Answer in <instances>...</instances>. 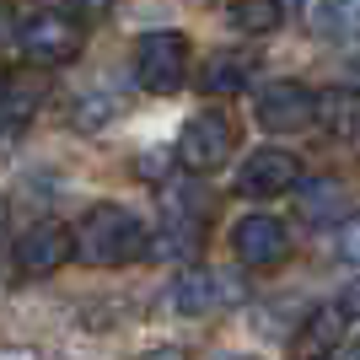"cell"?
Returning a JSON list of instances; mask_svg holds the SVG:
<instances>
[{
    "label": "cell",
    "mask_w": 360,
    "mask_h": 360,
    "mask_svg": "<svg viewBox=\"0 0 360 360\" xmlns=\"http://www.w3.org/2000/svg\"><path fill=\"white\" fill-rule=\"evenodd\" d=\"M312 124H323L333 140H360V86H328V91H317Z\"/></svg>",
    "instance_id": "5bb4252c"
},
{
    "label": "cell",
    "mask_w": 360,
    "mask_h": 360,
    "mask_svg": "<svg viewBox=\"0 0 360 360\" xmlns=\"http://www.w3.org/2000/svg\"><path fill=\"white\" fill-rule=\"evenodd\" d=\"M146 221L129 205H91L81 221L70 226V258L91 264V269H124L146 253Z\"/></svg>",
    "instance_id": "6da1fadb"
},
{
    "label": "cell",
    "mask_w": 360,
    "mask_h": 360,
    "mask_svg": "<svg viewBox=\"0 0 360 360\" xmlns=\"http://www.w3.org/2000/svg\"><path fill=\"white\" fill-rule=\"evenodd\" d=\"M312 103H317V91H307L301 81H269V86H258L253 113L274 135H296V129L312 124Z\"/></svg>",
    "instance_id": "52a82bcc"
},
{
    "label": "cell",
    "mask_w": 360,
    "mask_h": 360,
    "mask_svg": "<svg viewBox=\"0 0 360 360\" xmlns=\"http://www.w3.org/2000/svg\"><path fill=\"white\" fill-rule=\"evenodd\" d=\"M108 119H113V103H108V97H81V103H75V129H103Z\"/></svg>",
    "instance_id": "ac0fdd59"
},
{
    "label": "cell",
    "mask_w": 360,
    "mask_h": 360,
    "mask_svg": "<svg viewBox=\"0 0 360 360\" xmlns=\"http://www.w3.org/2000/svg\"><path fill=\"white\" fill-rule=\"evenodd\" d=\"M345 333H349L345 312L328 301V307L307 312V323L296 328V339H290V360H333V349L345 345Z\"/></svg>",
    "instance_id": "8fae6325"
},
{
    "label": "cell",
    "mask_w": 360,
    "mask_h": 360,
    "mask_svg": "<svg viewBox=\"0 0 360 360\" xmlns=\"http://www.w3.org/2000/svg\"><path fill=\"white\" fill-rule=\"evenodd\" d=\"M296 210L307 226H333V221H349V194H345V183H333V178H301L296 183Z\"/></svg>",
    "instance_id": "4fadbf2b"
},
{
    "label": "cell",
    "mask_w": 360,
    "mask_h": 360,
    "mask_svg": "<svg viewBox=\"0 0 360 360\" xmlns=\"http://www.w3.org/2000/svg\"><path fill=\"white\" fill-rule=\"evenodd\" d=\"M156 248L150 253L156 258H188V253H199V242H205V205H199V194H178V199H167V221H162V231H156Z\"/></svg>",
    "instance_id": "30bf717a"
},
{
    "label": "cell",
    "mask_w": 360,
    "mask_h": 360,
    "mask_svg": "<svg viewBox=\"0 0 360 360\" xmlns=\"http://www.w3.org/2000/svg\"><path fill=\"white\" fill-rule=\"evenodd\" d=\"M339 258H345V264H360V215H349V221L339 226Z\"/></svg>",
    "instance_id": "ffe728a7"
},
{
    "label": "cell",
    "mask_w": 360,
    "mask_h": 360,
    "mask_svg": "<svg viewBox=\"0 0 360 360\" xmlns=\"http://www.w3.org/2000/svg\"><path fill=\"white\" fill-rule=\"evenodd\" d=\"M86 44V27H75L65 11H32L16 22V49H22V60L38 65V70H60L81 54Z\"/></svg>",
    "instance_id": "7a4b0ae2"
},
{
    "label": "cell",
    "mask_w": 360,
    "mask_h": 360,
    "mask_svg": "<svg viewBox=\"0 0 360 360\" xmlns=\"http://www.w3.org/2000/svg\"><path fill=\"white\" fill-rule=\"evenodd\" d=\"M253 70H258L253 49H215L210 60L199 65L194 86L205 91V97H231V91H242L248 81H253Z\"/></svg>",
    "instance_id": "7c38bea8"
},
{
    "label": "cell",
    "mask_w": 360,
    "mask_h": 360,
    "mask_svg": "<svg viewBox=\"0 0 360 360\" xmlns=\"http://www.w3.org/2000/svg\"><path fill=\"white\" fill-rule=\"evenodd\" d=\"M333 307L345 312V323H360V280H349V285H345V296L333 301Z\"/></svg>",
    "instance_id": "44dd1931"
},
{
    "label": "cell",
    "mask_w": 360,
    "mask_h": 360,
    "mask_svg": "<svg viewBox=\"0 0 360 360\" xmlns=\"http://www.w3.org/2000/svg\"><path fill=\"white\" fill-rule=\"evenodd\" d=\"M65 16H70L75 27H86V22H103L108 11H113V0H60Z\"/></svg>",
    "instance_id": "d6986e66"
},
{
    "label": "cell",
    "mask_w": 360,
    "mask_h": 360,
    "mask_svg": "<svg viewBox=\"0 0 360 360\" xmlns=\"http://www.w3.org/2000/svg\"><path fill=\"white\" fill-rule=\"evenodd\" d=\"M27 124H32V97L16 91V86H6L0 91V156L27 135Z\"/></svg>",
    "instance_id": "e0dca14e"
},
{
    "label": "cell",
    "mask_w": 360,
    "mask_h": 360,
    "mask_svg": "<svg viewBox=\"0 0 360 360\" xmlns=\"http://www.w3.org/2000/svg\"><path fill=\"white\" fill-rule=\"evenodd\" d=\"M231 146H237L231 119H226V113H215V108H205V113H194V119L183 124L172 162H178L183 172H215V167L231 156Z\"/></svg>",
    "instance_id": "277c9868"
},
{
    "label": "cell",
    "mask_w": 360,
    "mask_h": 360,
    "mask_svg": "<svg viewBox=\"0 0 360 360\" xmlns=\"http://www.w3.org/2000/svg\"><path fill=\"white\" fill-rule=\"evenodd\" d=\"M11 253H16V269H22V274L44 280V274H54V269H65V264H70V226L38 221V226H27V231L16 237Z\"/></svg>",
    "instance_id": "ba28073f"
},
{
    "label": "cell",
    "mask_w": 360,
    "mask_h": 360,
    "mask_svg": "<svg viewBox=\"0 0 360 360\" xmlns=\"http://www.w3.org/2000/svg\"><path fill=\"white\" fill-rule=\"evenodd\" d=\"M280 6H285V0H280ZM301 6H307V0H301Z\"/></svg>",
    "instance_id": "484cf974"
},
{
    "label": "cell",
    "mask_w": 360,
    "mask_h": 360,
    "mask_svg": "<svg viewBox=\"0 0 360 360\" xmlns=\"http://www.w3.org/2000/svg\"><path fill=\"white\" fill-rule=\"evenodd\" d=\"M146 360H178V355H167V349H156V355H146Z\"/></svg>",
    "instance_id": "603a6c76"
},
{
    "label": "cell",
    "mask_w": 360,
    "mask_h": 360,
    "mask_svg": "<svg viewBox=\"0 0 360 360\" xmlns=\"http://www.w3.org/2000/svg\"><path fill=\"white\" fill-rule=\"evenodd\" d=\"M231 253H237V264H248V269H280L290 258V226L280 221V215H269V210L242 215V221L231 226Z\"/></svg>",
    "instance_id": "5b68a950"
},
{
    "label": "cell",
    "mask_w": 360,
    "mask_h": 360,
    "mask_svg": "<svg viewBox=\"0 0 360 360\" xmlns=\"http://www.w3.org/2000/svg\"><path fill=\"white\" fill-rule=\"evenodd\" d=\"M188 38L183 32H146L135 44V81L156 97H172L178 86H188Z\"/></svg>",
    "instance_id": "3957f363"
},
{
    "label": "cell",
    "mask_w": 360,
    "mask_h": 360,
    "mask_svg": "<svg viewBox=\"0 0 360 360\" xmlns=\"http://www.w3.org/2000/svg\"><path fill=\"white\" fill-rule=\"evenodd\" d=\"M237 296H242V285L221 269H183L172 280V290H167V301L183 317H205V312H215V307H226V301H237Z\"/></svg>",
    "instance_id": "9c48e42d"
},
{
    "label": "cell",
    "mask_w": 360,
    "mask_h": 360,
    "mask_svg": "<svg viewBox=\"0 0 360 360\" xmlns=\"http://www.w3.org/2000/svg\"><path fill=\"white\" fill-rule=\"evenodd\" d=\"M301 183V162L285 146H258L248 162L237 167V194L242 199H280Z\"/></svg>",
    "instance_id": "8992f818"
},
{
    "label": "cell",
    "mask_w": 360,
    "mask_h": 360,
    "mask_svg": "<svg viewBox=\"0 0 360 360\" xmlns=\"http://www.w3.org/2000/svg\"><path fill=\"white\" fill-rule=\"evenodd\" d=\"M215 360H258V355H237V349H226V355H215Z\"/></svg>",
    "instance_id": "7402d4cb"
},
{
    "label": "cell",
    "mask_w": 360,
    "mask_h": 360,
    "mask_svg": "<svg viewBox=\"0 0 360 360\" xmlns=\"http://www.w3.org/2000/svg\"><path fill=\"white\" fill-rule=\"evenodd\" d=\"M349 360H360V345H355V349H349Z\"/></svg>",
    "instance_id": "d4e9b609"
},
{
    "label": "cell",
    "mask_w": 360,
    "mask_h": 360,
    "mask_svg": "<svg viewBox=\"0 0 360 360\" xmlns=\"http://www.w3.org/2000/svg\"><path fill=\"white\" fill-rule=\"evenodd\" d=\"M285 22V6L280 0H231V27L248 32V38H269Z\"/></svg>",
    "instance_id": "2e32d148"
},
{
    "label": "cell",
    "mask_w": 360,
    "mask_h": 360,
    "mask_svg": "<svg viewBox=\"0 0 360 360\" xmlns=\"http://www.w3.org/2000/svg\"><path fill=\"white\" fill-rule=\"evenodd\" d=\"M0 237H6V199H0Z\"/></svg>",
    "instance_id": "cb8c5ba5"
},
{
    "label": "cell",
    "mask_w": 360,
    "mask_h": 360,
    "mask_svg": "<svg viewBox=\"0 0 360 360\" xmlns=\"http://www.w3.org/2000/svg\"><path fill=\"white\" fill-rule=\"evenodd\" d=\"M312 32L328 44H355L360 38V0H317L312 6Z\"/></svg>",
    "instance_id": "9a60e30c"
}]
</instances>
